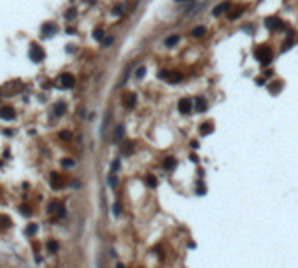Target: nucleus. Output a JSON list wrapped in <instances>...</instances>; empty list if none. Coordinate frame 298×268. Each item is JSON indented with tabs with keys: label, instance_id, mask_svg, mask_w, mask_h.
<instances>
[{
	"label": "nucleus",
	"instance_id": "1",
	"mask_svg": "<svg viewBox=\"0 0 298 268\" xmlns=\"http://www.w3.org/2000/svg\"><path fill=\"white\" fill-rule=\"evenodd\" d=\"M254 58L261 65H267L272 60V49L268 46H260V47H256V51H254Z\"/></svg>",
	"mask_w": 298,
	"mask_h": 268
},
{
	"label": "nucleus",
	"instance_id": "2",
	"mask_svg": "<svg viewBox=\"0 0 298 268\" xmlns=\"http://www.w3.org/2000/svg\"><path fill=\"white\" fill-rule=\"evenodd\" d=\"M30 60H32V62H37V63L44 60V49H42L41 46L32 44V47H30Z\"/></svg>",
	"mask_w": 298,
	"mask_h": 268
},
{
	"label": "nucleus",
	"instance_id": "3",
	"mask_svg": "<svg viewBox=\"0 0 298 268\" xmlns=\"http://www.w3.org/2000/svg\"><path fill=\"white\" fill-rule=\"evenodd\" d=\"M58 81H60L62 88H72L74 84H75V77H74L72 74H62L58 77Z\"/></svg>",
	"mask_w": 298,
	"mask_h": 268
},
{
	"label": "nucleus",
	"instance_id": "4",
	"mask_svg": "<svg viewBox=\"0 0 298 268\" xmlns=\"http://www.w3.org/2000/svg\"><path fill=\"white\" fill-rule=\"evenodd\" d=\"M265 25H267L268 30H281V28L284 26V23L279 20V18H275V16H272V18H267V20H265Z\"/></svg>",
	"mask_w": 298,
	"mask_h": 268
},
{
	"label": "nucleus",
	"instance_id": "5",
	"mask_svg": "<svg viewBox=\"0 0 298 268\" xmlns=\"http://www.w3.org/2000/svg\"><path fill=\"white\" fill-rule=\"evenodd\" d=\"M160 77H167L168 83H172V84H177L183 81V74L181 72H161Z\"/></svg>",
	"mask_w": 298,
	"mask_h": 268
},
{
	"label": "nucleus",
	"instance_id": "6",
	"mask_svg": "<svg viewBox=\"0 0 298 268\" xmlns=\"http://www.w3.org/2000/svg\"><path fill=\"white\" fill-rule=\"evenodd\" d=\"M14 116H16V112H14L12 107H2L0 109V117L2 119H14Z\"/></svg>",
	"mask_w": 298,
	"mask_h": 268
},
{
	"label": "nucleus",
	"instance_id": "7",
	"mask_svg": "<svg viewBox=\"0 0 298 268\" xmlns=\"http://www.w3.org/2000/svg\"><path fill=\"white\" fill-rule=\"evenodd\" d=\"M189 111H191V100H189V98H183V100L179 102V112L188 114Z\"/></svg>",
	"mask_w": 298,
	"mask_h": 268
},
{
	"label": "nucleus",
	"instance_id": "8",
	"mask_svg": "<svg viewBox=\"0 0 298 268\" xmlns=\"http://www.w3.org/2000/svg\"><path fill=\"white\" fill-rule=\"evenodd\" d=\"M53 33H56V25H54V23H44V26H42V35H44V37H49Z\"/></svg>",
	"mask_w": 298,
	"mask_h": 268
},
{
	"label": "nucleus",
	"instance_id": "9",
	"mask_svg": "<svg viewBox=\"0 0 298 268\" xmlns=\"http://www.w3.org/2000/svg\"><path fill=\"white\" fill-rule=\"evenodd\" d=\"M124 137V126L123 124H118L114 128V142H121Z\"/></svg>",
	"mask_w": 298,
	"mask_h": 268
},
{
	"label": "nucleus",
	"instance_id": "10",
	"mask_svg": "<svg viewBox=\"0 0 298 268\" xmlns=\"http://www.w3.org/2000/svg\"><path fill=\"white\" fill-rule=\"evenodd\" d=\"M214 132V124H212V121H205V123H202V126H200V133L202 135H209V133H212Z\"/></svg>",
	"mask_w": 298,
	"mask_h": 268
},
{
	"label": "nucleus",
	"instance_id": "11",
	"mask_svg": "<svg viewBox=\"0 0 298 268\" xmlns=\"http://www.w3.org/2000/svg\"><path fill=\"white\" fill-rule=\"evenodd\" d=\"M124 105L128 109H134L135 105H137V95L135 93H128V96L124 98Z\"/></svg>",
	"mask_w": 298,
	"mask_h": 268
},
{
	"label": "nucleus",
	"instance_id": "12",
	"mask_svg": "<svg viewBox=\"0 0 298 268\" xmlns=\"http://www.w3.org/2000/svg\"><path fill=\"white\" fill-rule=\"evenodd\" d=\"M51 177H53V179H51V186L54 187V189H60V187L63 186L62 177L58 175V174H51Z\"/></svg>",
	"mask_w": 298,
	"mask_h": 268
},
{
	"label": "nucleus",
	"instance_id": "13",
	"mask_svg": "<svg viewBox=\"0 0 298 268\" xmlns=\"http://www.w3.org/2000/svg\"><path fill=\"white\" fill-rule=\"evenodd\" d=\"M196 111L198 112H205L207 111V102H205V98L204 96H200V98H196Z\"/></svg>",
	"mask_w": 298,
	"mask_h": 268
},
{
	"label": "nucleus",
	"instance_id": "14",
	"mask_svg": "<svg viewBox=\"0 0 298 268\" xmlns=\"http://www.w3.org/2000/svg\"><path fill=\"white\" fill-rule=\"evenodd\" d=\"M228 7H230V5H228V2H221L219 5H216V7L212 9V14H214V16H219V14H221V12H225Z\"/></svg>",
	"mask_w": 298,
	"mask_h": 268
},
{
	"label": "nucleus",
	"instance_id": "15",
	"mask_svg": "<svg viewBox=\"0 0 298 268\" xmlns=\"http://www.w3.org/2000/svg\"><path fill=\"white\" fill-rule=\"evenodd\" d=\"M65 109H67V105H65L63 102H58L56 105H54V116H58V117L63 116V114H65Z\"/></svg>",
	"mask_w": 298,
	"mask_h": 268
},
{
	"label": "nucleus",
	"instance_id": "16",
	"mask_svg": "<svg viewBox=\"0 0 298 268\" xmlns=\"http://www.w3.org/2000/svg\"><path fill=\"white\" fill-rule=\"evenodd\" d=\"M281 88H282V84L279 83V81H275V83H270V84H268V91H270V93H274V95H275V93H277L279 90H281Z\"/></svg>",
	"mask_w": 298,
	"mask_h": 268
},
{
	"label": "nucleus",
	"instance_id": "17",
	"mask_svg": "<svg viewBox=\"0 0 298 268\" xmlns=\"http://www.w3.org/2000/svg\"><path fill=\"white\" fill-rule=\"evenodd\" d=\"M163 166L167 168V170H174V168H175V160H174V158H167V160H165V163H163Z\"/></svg>",
	"mask_w": 298,
	"mask_h": 268
},
{
	"label": "nucleus",
	"instance_id": "18",
	"mask_svg": "<svg viewBox=\"0 0 298 268\" xmlns=\"http://www.w3.org/2000/svg\"><path fill=\"white\" fill-rule=\"evenodd\" d=\"M134 153V142H128V144H124L123 145V154H132Z\"/></svg>",
	"mask_w": 298,
	"mask_h": 268
},
{
	"label": "nucleus",
	"instance_id": "19",
	"mask_svg": "<svg viewBox=\"0 0 298 268\" xmlns=\"http://www.w3.org/2000/svg\"><path fill=\"white\" fill-rule=\"evenodd\" d=\"M177 42H179V37H177V35H172V37H168V39L165 41V44H167L168 47H172V46H175Z\"/></svg>",
	"mask_w": 298,
	"mask_h": 268
},
{
	"label": "nucleus",
	"instance_id": "20",
	"mask_svg": "<svg viewBox=\"0 0 298 268\" xmlns=\"http://www.w3.org/2000/svg\"><path fill=\"white\" fill-rule=\"evenodd\" d=\"M204 33H205V28H204V26H196L195 30L191 32V35H193V37H202Z\"/></svg>",
	"mask_w": 298,
	"mask_h": 268
},
{
	"label": "nucleus",
	"instance_id": "21",
	"mask_svg": "<svg viewBox=\"0 0 298 268\" xmlns=\"http://www.w3.org/2000/svg\"><path fill=\"white\" fill-rule=\"evenodd\" d=\"M146 184L149 186V187H156L158 182H156V179H154L153 175H149V177H146Z\"/></svg>",
	"mask_w": 298,
	"mask_h": 268
},
{
	"label": "nucleus",
	"instance_id": "22",
	"mask_svg": "<svg viewBox=\"0 0 298 268\" xmlns=\"http://www.w3.org/2000/svg\"><path fill=\"white\" fill-rule=\"evenodd\" d=\"M58 247H60V245H58V242H56V240H51V242L48 244V249H49L51 252H56V251H58Z\"/></svg>",
	"mask_w": 298,
	"mask_h": 268
},
{
	"label": "nucleus",
	"instance_id": "23",
	"mask_svg": "<svg viewBox=\"0 0 298 268\" xmlns=\"http://www.w3.org/2000/svg\"><path fill=\"white\" fill-rule=\"evenodd\" d=\"M93 37H95L97 41H102V39H103V30H102V28H97V30L93 32Z\"/></svg>",
	"mask_w": 298,
	"mask_h": 268
},
{
	"label": "nucleus",
	"instance_id": "24",
	"mask_svg": "<svg viewBox=\"0 0 298 268\" xmlns=\"http://www.w3.org/2000/svg\"><path fill=\"white\" fill-rule=\"evenodd\" d=\"M240 14H242V9H233V12L228 14V18H230V20H237Z\"/></svg>",
	"mask_w": 298,
	"mask_h": 268
},
{
	"label": "nucleus",
	"instance_id": "25",
	"mask_svg": "<svg viewBox=\"0 0 298 268\" xmlns=\"http://www.w3.org/2000/svg\"><path fill=\"white\" fill-rule=\"evenodd\" d=\"M35 231H37V224H28V226H26V230H25V233H26V235H33Z\"/></svg>",
	"mask_w": 298,
	"mask_h": 268
},
{
	"label": "nucleus",
	"instance_id": "26",
	"mask_svg": "<svg viewBox=\"0 0 298 268\" xmlns=\"http://www.w3.org/2000/svg\"><path fill=\"white\" fill-rule=\"evenodd\" d=\"M75 14H77V12H75V9H69L67 12H65V20H74V18H75Z\"/></svg>",
	"mask_w": 298,
	"mask_h": 268
},
{
	"label": "nucleus",
	"instance_id": "27",
	"mask_svg": "<svg viewBox=\"0 0 298 268\" xmlns=\"http://www.w3.org/2000/svg\"><path fill=\"white\" fill-rule=\"evenodd\" d=\"M62 165L63 166H74V165H75V161H74V160H70V158H63V160H62Z\"/></svg>",
	"mask_w": 298,
	"mask_h": 268
},
{
	"label": "nucleus",
	"instance_id": "28",
	"mask_svg": "<svg viewBox=\"0 0 298 268\" xmlns=\"http://www.w3.org/2000/svg\"><path fill=\"white\" fill-rule=\"evenodd\" d=\"M60 139H62V140H70V139H72V133H70V132H60Z\"/></svg>",
	"mask_w": 298,
	"mask_h": 268
},
{
	"label": "nucleus",
	"instance_id": "29",
	"mask_svg": "<svg viewBox=\"0 0 298 268\" xmlns=\"http://www.w3.org/2000/svg\"><path fill=\"white\" fill-rule=\"evenodd\" d=\"M109 186H111V187H116V186H118V177L116 175L109 177Z\"/></svg>",
	"mask_w": 298,
	"mask_h": 268
},
{
	"label": "nucleus",
	"instance_id": "30",
	"mask_svg": "<svg viewBox=\"0 0 298 268\" xmlns=\"http://www.w3.org/2000/svg\"><path fill=\"white\" fill-rule=\"evenodd\" d=\"M146 75V67H140L139 70H137V79H142Z\"/></svg>",
	"mask_w": 298,
	"mask_h": 268
},
{
	"label": "nucleus",
	"instance_id": "31",
	"mask_svg": "<svg viewBox=\"0 0 298 268\" xmlns=\"http://www.w3.org/2000/svg\"><path fill=\"white\" fill-rule=\"evenodd\" d=\"M21 214H25V216H30L32 210H30V209H28L26 205H25V207H21Z\"/></svg>",
	"mask_w": 298,
	"mask_h": 268
},
{
	"label": "nucleus",
	"instance_id": "32",
	"mask_svg": "<svg viewBox=\"0 0 298 268\" xmlns=\"http://www.w3.org/2000/svg\"><path fill=\"white\" fill-rule=\"evenodd\" d=\"M112 212H114V216H119V212H121V209H119V203H114Z\"/></svg>",
	"mask_w": 298,
	"mask_h": 268
},
{
	"label": "nucleus",
	"instance_id": "33",
	"mask_svg": "<svg viewBox=\"0 0 298 268\" xmlns=\"http://www.w3.org/2000/svg\"><path fill=\"white\" fill-rule=\"evenodd\" d=\"M114 41V37H105V41H103V46H111Z\"/></svg>",
	"mask_w": 298,
	"mask_h": 268
},
{
	"label": "nucleus",
	"instance_id": "34",
	"mask_svg": "<svg viewBox=\"0 0 298 268\" xmlns=\"http://www.w3.org/2000/svg\"><path fill=\"white\" fill-rule=\"evenodd\" d=\"M111 168H112V172H116V170L119 168V161H118V160H116V161H112V166H111Z\"/></svg>",
	"mask_w": 298,
	"mask_h": 268
}]
</instances>
